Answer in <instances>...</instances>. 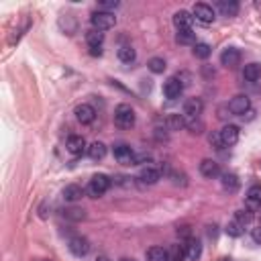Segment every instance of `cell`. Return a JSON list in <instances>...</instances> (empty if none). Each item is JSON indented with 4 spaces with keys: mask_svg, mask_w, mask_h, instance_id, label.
I'll use <instances>...</instances> for the list:
<instances>
[{
    "mask_svg": "<svg viewBox=\"0 0 261 261\" xmlns=\"http://www.w3.org/2000/svg\"><path fill=\"white\" fill-rule=\"evenodd\" d=\"M112 180L106 176V173H96V176L90 180L88 188H86V194H88L90 198H100L108 192V188H110Z\"/></svg>",
    "mask_w": 261,
    "mask_h": 261,
    "instance_id": "1",
    "label": "cell"
},
{
    "mask_svg": "<svg viewBox=\"0 0 261 261\" xmlns=\"http://www.w3.org/2000/svg\"><path fill=\"white\" fill-rule=\"evenodd\" d=\"M114 125L118 129H131L135 125V110L129 104H118L114 108Z\"/></svg>",
    "mask_w": 261,
    "mask_h": 261,
    "instance_id": "2",
    "label": "cell"
},
{
    "mask_svg": "<svg viewBox=\"0 0 261 261\" xmlns=\"http://www.w3.org/2000/svg\"><path fill=\"white\" fill-rule=\"evenodd\" d=\"M90 23H92V27H94L96 31H108V29H112V27L116 25V16H114V12L96 10V12H92V16H90Z\"/></svg>",
    "mask_w": 261,
    "mask_h": 261,
    "instance_id": "3",
    "label": "cell"
},
{
    "mask_svg": "<svg viewBox=\"0 0 261 261\" xmlns=\"http://www.w3.org/2000/svg\"><path fill=\"white\" fill-rule=\"evenodd\" d=\"M249 110H251V100H249V96L237 94L235 98H231V102H229V112H231V114L245 116Z\"/></svg>",
    "mask_w": 261,
    "mask_h": 261,
    "instance_id": "4",
    "label": "cell"
},
{
    "mask_svg": "<svg viewBox=\"0 0 261 261\" xmlns=\"http://www.w3.org/2000/svg\"><path fill=\"white\" fill-rule=\"evenodd\" d=\"M184 92V82L178 78V76H173V78H167L163 82V94L167 100H176L180 98V94Z\"/></svg>",
    "mask_w": 261,
    "mask_h": 261,
    "instance_id": "5",
    "label": "cell"
},
{
    "mask_svg": "<svg viewBox=\"0 0 261 261\" xmlns=\"http://www.w3.org/2000/svg\"><path fill=\"white\" fill-rule=\"evenodd\" d=\"M192 16H194L196 21L204 23V25H210L214 21V8L208 6V4H204V2H198L192 8Z\"/></svg>",
    "mask_w": 261,
    "mask_h": 261,
    "instance_id": "6",
    "label": "cell"
},
{
    "mask_svg": "<svg viewBox=\"0 0 261 261\" xmlns=\"http://www.w3.org/2000/svg\"><path fill=\"white\" fill-rule=\"evenodd\" d=\"M202 110H204V102L200 98H188L184 102V116L190 118V120H192V118H200Z\"/></svg>",
    "mask_w": 261,
    "mask_h": 261,
    "instance_id": "7",
    "label": "cell"
},
{
    "mask_svg": "<svg viewBox=\"0 0 261 261\" xmlns=\"http://www.w3.org/2000/svg\"><path fill=\"white\" fill-rule=\"evenodd\" d=\"M67 247L76 257H84V255H88V251H90V241L86 237H74V239H69Z\"/></svg>",
    "mask_w": 261,
    "mask_h": 261,
    "instance_id": "8",
    "label": "cell"
},
{
    "mask_svg": "<svg viewBox=\"0 0 261 261\" xmlns=\"http://www.w3.org/2000/svg\"><path fill=\"white\" fill-rule=\"evenodd\" d=\"M220 63L224 65V67H237L239 63H241V51L239 49H235V47H227L220 53Z\"/></svg>",
    "mask_w": 261,
    "mask_h": 261,
    "instance_id": "9",
    "label": "cell"
},
{
    "mask_svg": "<svg viewBox=\"0 0 261 261\" xmlns=\"http://www.w3.org/2000/svg\"><path fill=\"white\" fill-rule=\"evenodd\" d=\"M76 118L80 120L82 125L94 123V118H96L94 106H90V104H78V106H76Z\"/></svg>",
    "mask_w": 261,
    "mask_h": 261,
    "instance_id": "10",
    "label": "cell"
},
{
    "mask_svg": "<svg viewBox=\"0 0 261 261\" xmlns=\"http://www.w3.org/2000/svg\"><path fill=\"white\" fill-rule=\"evenodd\" d=\"M114 157L123 165H135V153L129 145H116L114 147Z\"/></svg>",
    "mask_w": 261,
    "mask_h": 261,
    "instance_id": "11",
    "label": "cell"
},
{
    "mask_svg": "<svg viewBox=\"0 0 261 261\" xmlns=\"http://www.w3.org/2000/svg\"><path fill=\"white\" fill-rule=\"evenodd\" d=\"M218 133H220V139H222V145H224V147L237 145V141H239V127L227 125V127H222Z\"/></svg>",
    "mask_w": 261,
    "mask_h": 261,
    "instance_id": "12",
    "label": "cell"
},
{
    "mask_svg": "<svg viewBox=\"0 0 261 261\" xmlns=\"http://www.w3.org/2000/svg\"><path fill=\"white\" fill-rule=\"evenodd\" d=\"M173 25L178 27V31L192 29V25H194V16H192V12H188V10H178L176 14H173Z\"/></svg>",
    "mask_w": 261,
    "mask_h": 261,
    "instance_id": "13",
    "label": "cell"
},
{
    "mask_svg": "<svg viewBox=\"0 0 261 261\" xmlns=\"http://www.w3.org/2000/svg\"><path fill=\"white\" fill-rule=\"evenodd\" d=\"M200 173L208 180H214L220 176V165L214 159H202L200 161Z\"/></svg>",
    "mask_w": 261,
    "mask_h": 261,
    "instance_id": "14",
    "label": "cell"
},
{
    "mask_svg": "<svg viewBox=\"0 0 261 261\" xmlns=\"http://www.w3.org/2000/svg\"><path fill=\"white\" fill-rule=\"evenodd\" d=\"M184 249H186V257H188L190 261H198L200 255H202V243H200L198 239H194V237H190V239L186 241Z\"/></svg>",
    "mask_w": 261,
    "mask_h": 261,
    "instance_id": "15",
    "label": "cell"
},
{
    "mask_svg": "<svg viewBox=\"0 0 261 261\" xmlns=\"http://www.w3.org/2000/svg\"><path fill=\"white\" fill-rule=\"evenodd\" d=\"M84 196H86V190L82 186H78V184H69V186L63 188V200L65 202H78Z\"/></svg>",
    "mask_w": 261,
    "mask_h": 261,
    "instance_id": "16",
    "label": "cell"
},
{
    "mask_svg": "<svg viewBox=\"0 0 261 261\" xmlns=\"http://www.w3.org/2000/svg\"><path fill=\"white\" fill-rule=\"evenodd\" d=\"M65 147H67V151L72 153V155H82L86 151V141H84L82 135H72V137L67 139Z\"/></svg>",
    "mask_w": 261,
    "mask_h": 261,
    "instance_id": "17",
    "label": "cell"
},
{
    "mask_svg": "<svg viewBox=\"0 0 261 261\" xmlns=\"http://www.w3.org/2000/svg\"><path fill=\"white\" fill-rule=\"evenodd\" d=\"M247 208L253 212L257 210V208H261V186H251L247 190Z\"/></svg>",
    "mask_w": 261,
    "mask_h": 261,
    "instance_id": "18",
    "label": "cell"
},
{
    "mask_svg": "<svg viewBox=\"0 0 261 261\" xmlns=\"http://www.w3.org/2000/svg\"><path fill=\"white\" fill-rule=\"evenodd\" d=\"M220 182H222V188L227 190V192H231V194H235L237 190L241 188V180L237 178V173H231V171H227V173H220Z\"/></svg>",
    "mask_w": 261,
    "mask_h": 261,
    "instance_id": "19",
    "label": "cell"
},
{
    "mask_svg": "<svg viewBox=\"0 0 261 261\" xmlns=\"http://www.w3.org/2000/svg\"><path fill=\"white\" fill-rule=\"evenodd\" d=\"M139 180H141L143 184H157L159 180H161V171L159 169H155V167H143L141 169V173H139Z\"/></svg>",
    "mask_w": 261,
    "mask_h": 261,
    "instance_id": "20",
    "label": "cell"
},
{
    "mask_svg": "<svg viewBox=\"0 0 261 261\" xmlns=\"http://www.w3.org/2000/svg\"><path fill=\"white\" fill-rule=\"evenodd\" d=\"M218 10L222 16H237L239 14V2H235V0H220L218 2Z\"/></svg>",
    "mask_w": 261,
    "mask_h": 261,
    "instance_id": "21",
    "label": "cell"
},
{
    "mask_svg": "<svg viewBox=\"0 0 261 261\" xmlns=\"http://www.w3.org/2000/svg\"><path fill=\"white\" fill-rule=\"evenodd\" d=\"M243 78H245L247 82H257L261 78V63H247L245 67H243Z\"/></svg>",
    "mask_w": 261,
    "mask_h": 261,
    "instance_id": "22",
    "label": "cell"
},
{
    "mask_svg": "<svg viewBox=\"0 0 261 261\" xmlns=\"http://www.w3.org/2000/svg\"><path fill=\"white\" fill-rule=\"evenodd\" d=\"M184 259H186L184 245H169L165 249V261H184Z\"/></svg>",
    "mask_w": 261,
    "mask_h": 261,
    "instance_id": "23",
    "label": "cell"
},
{
    "mask_svg": "<svg viewBox=\"0 0 261 261\" xmlns=\"http://www.w3.org/2000/svg\"><path fill=\"white\" fill-rule=\"evenodd\" d=\"M165 125H167L169 131H182V129H186L188 120H186L184 114H169L167 120H165Z\"/></svg>",
    "mask_w": 261,
    "mask_h": 261,
    "instance_id": "24",
    "label": "cell"
},
{
    "mask_svg": "<svg viewBox=\"0 0 261 261\" xmlns=\"http://www.w3.org/2000/svg\"><path fill=\"white\" fill-rule=\"evenodd\" d=\"M88 157L94 159V161H100L106 157V145L100 143V141H94L90 147H88Z\"/></svg>",
    "mask_w": 261,
    "mask_h": 261,
    "instance_id": "25",
    "label": "cell"
},
{
    "mask_svg": "<svg viewBox=\"0 0 261 261\" xmlns=\"http://www.w3.org/2000/svg\"><path fill=\"white\" fill-rule=\"evenodd\" d=\"M176 41L180 45H196V33L192 29H186V31H178L176 35Z\"/></svg>",
    "mask_w": 261,
    "mask_h": 261,
    "instance_id": "26",
    "label": "cell"
},
{
    "mask_svg": "<svg viewBox=\"0 0 261 261\" xmlns=\"http://www.w3.org/2000/svg\"><path fill=\"white\" fill-rule=\"evenodd\" d=\"M86 43H88L90 47H102V43H104V33L102 31H96V29L88 31V33H86Z\"/></svg>",
    "mask_w": 261,
    "mask_h": 261,
    "instance_id": "27",
    "label": "cell"
},
{
    "mask_svg": "<svg viewBox=\"0 0 261 261\" xmlns=\"http://www.w3.org/2000/svg\"><path fill=\"white\" fill-rule=\"evenodd\" d=\"M118 59L123 63H133L137 59V51L131 47V45H123L118 49Z\"/></svg>",
    "mask_w": 261,
    "mask_h": 261,
    "instance_id": "28",
    "label": "cell"
},
{
    "mask_svg": "<svg viewBox=\"0 0 261 261\" xmlns=\"http://www.w3.org/2000/svg\"><path fill=\"white\" fill-rule=\"evenodd\" d=\"M63 216H65L67 220H84V218H86V212H84V208L72 206V208H65V210H63Z\"/></svg>",
    "mask_w": 261,
    "mask_h": 261,
    "instance_id": "29",
    "label": "cell"
},
{
    "mask_svg": "<svg viewBox=\"0 0 261 261\" xmlns=\"http://www.w3.org/2000/svg\"><path fill=\"white\" fill-rule=\"evenodd\" d=\"M147 261H165V249L163 247H149L147 249Z\"/></svg>",
    "mask_w": 261,
    "mask_h": 261,
    "instance_id": "30",
    "label": "cell"
},
{
    "mask_svg": "<svg viewBox=\"0 0 261 261\" xmlns=\"http://www.w3.org/2000/svg\"><path fill=\"white\" fill-rule=\"evenodd\" d=\"M210 53H212V49H210V45H208V43H196L194 45V57L208 59V57H210Z\"/></svg>",
    "mask_w": 261,
    "mask_h": 261,
    "instance_id": "31",
    "label": "cell"
},
{
    "mask_svg": "<svg viewBox=\"0 0 261 261\" xmlns=\"http://www.w3.org/2000/svg\"><path fill=\"white\" fill-rule=\"evenodd\" d=\"M147 67L151 69L153 74H163L165 67H167V63H165V59H161V57H151L149 63H147Z\"/></svg>",
    "mask_w": 261,
    "mask_h": 261,
    "instance_id": "32",
    "label": "cell"
},
{
    "mask_svg": "<svg viewBox=\"0 0 261 261\" xmlns=\"http://www.w3.org/2000/svg\"><path fill=\"white\" fill-rule=\"evenodd\" d=\"M235 220L239 224H243V227H245V224H251L253 222V212L249 210V208H245V210H237L235 212Z\"/></svg>",
    "mask_w": 261,
    "mask_h": 261,
    "instance_id": "33",
    "label": "cell"
},
{
    "mask_svg": "<svg viewBox=\"0 0 261 261\" xmlns=\"http://www.w3.org/2000/svg\"><path fill=\"white\" fill-rule=\"evenodd\" d=\"M243 229H245V227H243V224H239L237 220H231L229 224H227V227H224V233H227L229 237H241L243 235Z\"/></svg>",
    "mask_w": 261,
    "mask_h": 261,
    "instance_id": "34",
    "label": "cell"
},
{
    "mask_svg": "<svg viewBox=\"0 0 261 261\" xmlns=\"http://www.w3.org/2000/svg\"><path fill=\"white\" fill-rule=\"evenodd\" d=\"M186 127L190 129V133H202V129H204V125L200 123L198 118H192V120H190V123H188Z\"/></svg>",
    "mask_w": 261,
    "mask_h": 261,
    "instance_id": "35",
    "label": "cell"
},
{
    "mask_svg": "<svg viewBox=\"0 0 261 261\" xmlns=\"http://www.w3.org/2000/svg\"><path fill=\"white\" fill-rule=\"evenodd\" d=\"M210 145L214 147V149H222L224 145H222V139H220V133H212L210 135Z\"/></svg>",
    "mask_w": 261,
    "mask_h": 261,
    "instance_id": "36",
    "label": "cell"
},
{
    "mask_svg": "<svg viewBox=\"0 0 261 261\" xmlns=\"http://www.w3.org/2000/svg\"><path fill=\"white\" fill-rule=\"evenodd\" d=\"M251 239L257 243V245H261V224H259L257 229H253V231H251Z\"/></svg>",
    "mask_w": 261,
    "mask_h": 261,
    "instance_id": "37",
    "label": "cell"
},
{
    "mask_svg": "<svg viewBox=\"0 0 261 261\" xmlns=\"http://www.w3.org/2000/svg\"><path fill=\"white\" fill-rule=\"evenodd\" d=\"M178 235L184 237V239L188 241L190 237H192V231H190V227H180V229H178Z\"/></svg>",
    "mask_w": 261,
    "mask_h": 261,
    "instance_id": "38",
    "label": "cell"
},
{
    "mask_svg": "<svg viewBox=\"0 0 261 261\" xmlns=\"http://www.w3.org/2000/svg\"><path fill=\"white\" fill-rule=\"evenodd\" d=\"M116 6H118L116 0H106V2H102V8L106 12H110V8H116Z\"/></svg>",
    "mask_w": 261,
    "mask_h": 261,
    "instance_id": "39",
    "label": "cell"
},
{
    "mask_svg": "<svg viewBox=\"0 0 261 261\" xmlns=\"http://www.w3.org/2000/svg\"><path fill=\"white\" fill-rule=\"evenodd\" d=\"M90 55H102V47H90Z\"/></svg>",
    "mask_w": 261,
    "mask_h": 261,
    "instance_id": "40",
    "label": "cell"
},
{
    "mask_svg": "<svg viewBox=\"0 0 261 261\" xmlns=\"http://www.w3.org/2000/svg\"><path fill=\"white\" fill-rule=\"evenodd\" d=\"M96 261H110L106 255H100V257H96Z\"/></svg>",
    "mask_w": 261,
    "mask_h": 261,
    "instance_id": "41",
    "label": "cell"
},
{
    "mask_svg": "<svg viewBox=\"0 0 261 261\" xmlns=\"http://www.w3.org/2000/svg\"><path fill=\"white\" fill-rule=\"evenodd\" d=\"M118 261H135L133 257H123V259H118Z\"/></svg>",
    "mask_w": 261,
    "mask_h": 261,
    "instance_id": "42",
    "label": "cell"
},
{
    "mask_svg": "<svg viewBox=\"0 0 261 261\" xmlns=\"http://www.w3.org/2000/svg\"><path fill=\"white\" fill-rule=\"evenodd\" d=\"M220 261H233V259H229V257H222V259H220Z\"/></svg>",
    "mask_w": 261,
    "mask_h": 261,
    "instance_id": "43",
    "label": "cell"
}]
</instances>
